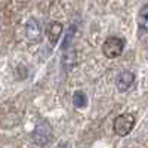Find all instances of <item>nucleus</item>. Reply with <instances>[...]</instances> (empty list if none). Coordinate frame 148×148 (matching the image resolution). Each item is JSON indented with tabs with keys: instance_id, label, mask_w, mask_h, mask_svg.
Returning a JSON list of instances; mask_svg holds the SVG:
<instances>
[{
	"instance_id": "nucleus-1",
	"label": "nucleus",
	"mask_w": 148,
	"mask_h": 148,
	"mask_svg": "<svg viewBox=\"0 0 148 148\" xmlns=\"http://www.w3.org/2000/svg\"><path fill=\"white\" fill-rule=\"evenodd\" d=\"M125 46H126V40L123 39V37L110 36L102 43V53L108 59H116V58H119L123 53Z\"/></svg>"
},
{
	"instance_id": "nucleus-2",
	"label": "nucleus",
	"mask_w": 148,
	"mask_h": 148,
	"mask_svg": "<svg viewBox=\"0 0 148 148\" xmlns=\"http://www.w3.org/2000/svg\"><path fill=\"white\" fill-rule=\"evenodd\" d=\"M33 142L39 147H45L53 139V132H52V126L49 125L46 120H42L36 125L33 133H31Z\"/></svg>"
},
{
	"instance_id": "nucleus-3",
	"label": "nucleus",
	"mask_w": 148,
	"mask_h": 148,
	"mask_svg": "<svg viewBox=\"0 0 148 148\" xmlns=\"http://www.w3.org/2000/svg\"><path fill=\"white\" fill-rule=\"evenodd\" d=\"M135 127V116L125 113V114H120L114 119L113 123V129L114 133L117 136H127V135L133 130Z\"/></svg>"
},
{
	"instance_id": "nucleus-4",
	"label": "nucleus",
	"mask_w": 148,
	"mask_h": 148,
	"mask_svg": "<svg viewBox=\"0 0 148 148\" xmlns=\"http://www.w3.org/2000/svg\"><path fill=\"white\" fill-rule=\"evenodd\" d=\"M135 83V73L125 70V71H120L116 77V88L119 92H127Z\"/></svg>"
},
{
	"instance_id": "nucleus-5",
	"label": "nucleus",
	"mask_w": 148,
	"mask_h": 148,
	"mask_svg": "<svg viewBox=\"0 0 148 148\" xmlns=\"http://www.w3.org/2000/svg\"><path fill=\"white\" fill-rule=\"evenodd\" d=\"M25 36L30 42H40L42 39V27L36 18H30L25 22Z\"/></svg>"
},
{
	"instance_id": "nucleus-6",
	"label": "nucleus",
	"mask_w": 148,
	"mask_h": 148,
	"mask_svg": "<svg viewBox=\"0 0 148 148\" xmlns=\"http://www.w3.org/2000/svg\"><path fill=\"white\" fill-rule=\"evenodd\" d=\"M46 34L49 37V42H51L52 45H56L61 34H62V24L58 22V21L49 22L47 27H46Z\"/></svg>"
},
{
	"instance_id": "nucleus-7",
	"label": "nucleus",
	"mask_w": 148,
	"mask_h": 148,
	"mask_svg": "<svg viewBox=\"0 0 148 148\" xmlns=\"http://www.w3.org/2000/svg\"><path fill=\"white\" fill-rule=\"evenodd\" d=\"M74 62H76V51H74V47L70 46V47H65L64 52H62V67L65 70H70Z\"/></svg>"
},
{
	"instance_id": "nucleus-8",
	"label": "nucleus",
	"mask_w": 148,
	"mask_h": 148,
	"mask_svg": "<svg viewBox=\"0 0 148 148\" xmlns=\"http://www.w3.org/2000/svg\"><path fill=\"white\" fill-rule=\"evenodd\" d=\"M73 105L82 110L88 105V95H86L83 90H76L73 93Z\"/></svg>"
},
{
	"instance_id": "nucleus-9",
	"label": "nucleus",
	"mask_w": 148,
	"mask_h": 148,
	"mask_svg": "<svg viewBox=\"0 0 148 148\" xmlns=\"http://www.w3.org/2000/svg\"><path fill=\"white\" fill-rule=\"evenodd\" d=\"M138 25L141 30L148 31V5L142 6L138 12Z\"/></svg>"
},
{
	"instance_id": "nucleus-10",
	"label": "nucleus",
	"mask_w": 148,
	"mask_h": 148,
	"mask_svg": "<svg viewBox=\"0 0 148 148\" xmlns=\"http://www.w3.org/2000/svg\"><path fill=\"white\" fill-rule=\"evenodd\" d=\"M74 34H76V25H71V27L67 30L65 37H64V40H62V49L73 46V37H74Z\"/></svg>"
},
{
	"instance_id": "nucleus-11",
	"label": "nucleus",
	"mask_w": 148,
	"mask_h": 148,
	"mask_svg": "<svg viewBox=\"0 0 148 148\" xmlns=\"http://www.w3.org/2000/svg\"><path fill=\"white\" fill-rule=\"evenodd\" d=\"M55 148H70V145H68V142H59Z\"/></svg>"
}]
</instances>
